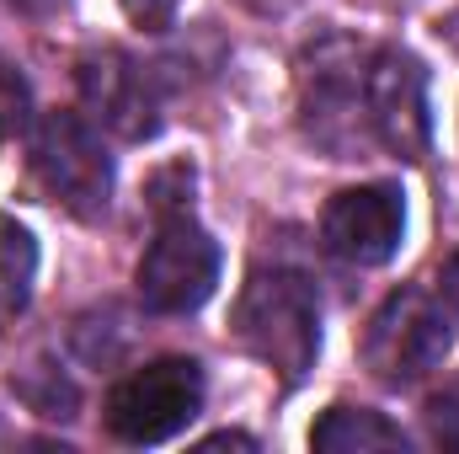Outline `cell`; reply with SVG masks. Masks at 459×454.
Returning <instances> with one entry per match:
<instances>
[{
  "instance_id": "9a60e30c",
  "label": "cell",
  "mask_w": 459,
  "mask_h": 454,
  "mask_svg": "<svg viewBox=\"0 0 459 454\" xmlns=\"http://www.w3.org/2000/svg\"><path fill=\"white\" fill-rule=\"evenodd\" d=\"M240 5H246V11H262V16H267V11H289L294 0H240Z\"/></svg>"
},
{
  "instance_id": "8992f818",
  "label": "cell",
  "mask_w": 459,
  "mask_h": 454,
  "mask_svg": "<svg viewBox=\"0 0 459 454\" xmlns=\"http://www.w3.org/2000/svg\"><path fill=\"white\" fill-rule=\"evenodd\" d=\"M363 108H368V128L379 134V144L390 155H401V161L428 155L433 118H428V70L417 54L379 48L363 70Z\"/></svg>"
},
{
  "instance_id": "9c48e42d",
  "label": "cell",
  "mask_w": 459,
  "mask_h": 454,
  "mask_svg": "<svg viewBox=\"0 0 459 454\" xmlns=\"http://www.w3.org/2000/svg\"><path fill=\"white\" fill-rule=\"evenodd\" d=\"M310 450L321 454H379V450H406V433L368 406H332L310 428Z\"/></svg>"
},
{
  "instance_id": "277c9868",
  "label": "cell",
  "mask_w": 459,
  "mask_h": 454,
  "mask_svg": "<svg viewBox=\"0 0 459 454\" xmlns=\"http://www.w3.org/2000/svg\"><path fill=\"white\" fill-rule=\"evenodd\" d=\"M204 412V369L193 358H155L108 390V433L123 444H166Z\"/></svg>"
},
{
  "instance_id": "2e32d148",
  "label": "cell",
  "mask_w": 459,
  "mask_h": 454,
  "mask_svg": "<svg viewBox=\"0 0 459 454\" xmlns=\"http://www.w3.org/2000/svg\"><path fill=\"white\" fill-rule=\"evenodd\" d=\"M11 5H22V11H32V16H43V11H54V5H65V0H11Z\"/></svg>"
},
{
  "instance_id": "52a82bcc",
  "label": "cell",
  "mask_w": 459,
  "mask_h": 454,
  "mask_svg": "<svg viewBox=\"0 0 459 454\" xmlns=\"http://www.w3.org/2000/svg\"><path fill=\"white\" fill-rule=\"evenodd\" d=\"M75 86H81V102H86L91 123H102L108 134L128 139V144L155 139V128H160V92H155V75L134 54H123V48L81 54Z\"/></svg>"
},
{
  "instance_id": "5bb4252c",
  "label": "cell",
  "mask_w": 459,
  "mask_h": 454,
  "mask_svg": "<svg viewBox=\"0 0 459 454\" xmlns=\"http://www.w3.org/2000/svg\"><path fill=\"white\" fill-rule=\"evenodd\" d=\"M225 444H235V450H256V439H246V433H214V439H204V450H225Z\"/></svg>"
},
{
  "instance_id": "30bf717a",
  "label": "cell",
  "mask_w": 459,
  "mask_h": 454,
  "mask_svg": "<svg viewBox=\"0 0 459 454\" xmlns=\"http://www.w3.org/2000/svg\"><path fill=\"white\" fill-rule=\"evenodd\" d=\"M32 284H38V240L22 220L0 214V332H11L16 316L27 310Z\"/></svg>"
},
{
  "instance_id": "4fadbf2b",
  "label": "cell",
  "mask_w": 459,
  "mask_h": 454,
  "mask_svg": "<svg viewBox=\"0 0 459 454\" xmlns=\"http://www.w3.org/2000/svg\"><path fill=\"white\" fill-rule=\"evenodd\" d=\"M438 294H444V305H449V316L459 321V251L444 262V273H438Z\"/></svg>"
},
{
  "instance_id": "ba28073f",
  "label": "cell",
  "mask_w": 459,
  "mask_h": 454,
  "mask_svg": "<svg viewBox=\"0 0 459 454\" xmlns=\"http://www.w3.org/2000/svg\"><path fill=\"white\" fill-rule=\"evenodd\" d=\"M406 235V193L395 182H363L342 188L326 214H321V240L332 257H342L352 267H379L401 251Z\"/></svg>"
},
{
  "instance_id": "7a4b0ae2",
  "label": "cell",
  "mask_w": 459,
  "mask_h": 454,
  "mask_svg": "<svg viewBox=\"0 0 459 454\" xmlns=\"http://www.w3.org/2000/svg\"><path fill=\"white\" fill-rule=\"evenodd\" d=\"M220 284V246L187 209L155 214V235L134 267V289L155 316H193Z\"/></svg>"
},
{
  "instance_id": "5b68a950",
  "label": "cell",
  "mask_w": 459,
  "mask_h": 454,
  "mask_svg": "<svg viewBox=\"0 0 459 454\" xmlns=\"http://www.w3.org/2000/svg\"><path fill=\"white\" fill-rule=\"evenodd\" d=\"M32 171L75 220H102L113 198V155L81 113H43L32 128Z\"/></svg>"
},
{
  "instance_id": "3957f363",
  "label": "cell",
  "mask_w": 459,
  "mask_h": 454,
  "mask_svg": "<svg viewBox=\"0 0 459 454\" xmlns=\"http://www.w3.org/2000/svg\"><path fill=\"white\" fill-rule=\"evenodd\" d=\"M455 347V316L422 294V289H401L390 294L363 332V363L374 369V380L385 385H417L433 369H444Z\"/></svg>"
},
{
  "instance_id": "7c38bea8",
  "label": "cell",
  "mask_w": 459,
  "mask_h": 454,
  "mask_svg": "<svg viewBox=\"0 0 459 454\" xmlns=\"http://www.w3.org/2000/svg\"><path fill=\"white\" fill-rule=\"evenodd\" d=\"M117 5L128 11L134 27H144V32H166V27L177 22V5H182V0H117Z\"/></svg>"
},
{
  "instance_id": "8fae6325",
  "label": "cell",
  "mask_w": 459,
  "mask_h": 454,
  "mask_svg": "<svg viewBox=\"0 0 459 454\" xmlns=\"http://www.w3.org/2000/svg\"><path fill=\"white\" fill-rule=\"evenodd\" d=\"M27 128V81L0 59V139Z\"/></svg>"
},
{
  "instance_id": "6da1fadb",
  "label": "cell",
  "mask_w": 459,
  "mask_h": 454,
  "mask_svg": "<svg viewBox=\"0 0 459 454\" xmlns=\"http://www.w3.org/2000/svg\"><path fill=\"white\" fill-rule=\"evenodd\" d=\"M235 337L251 358H262L283 385H299L321 353V300L316 284L294 267H262L246 278L235 300Z\"/></svg>"
}]
</instances>
